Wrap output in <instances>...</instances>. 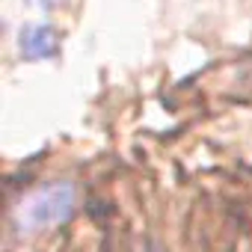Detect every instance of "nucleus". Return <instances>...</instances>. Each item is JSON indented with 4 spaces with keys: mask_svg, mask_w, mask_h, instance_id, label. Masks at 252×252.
I'll list each match as a JSON object with an SVG mask.
<instances>
[{
    "mask_svg": "<svg viewBox=\"0 0 252 252\" xmlns=\"http://www.w3.org/2000/svg\"><path fill=\"white\" fill-rule=\"evenodd\" d=\"M74 211V187L68 181H54L30 190L12 211L15 234L36 237L42 231H51L63 225Z\"/></svg>",
    "mask_w": 252,
    "mask_h": 252,
    "instance_id": "f257e3e1",
    "label": "nucleus"
},
{
    "mask_svg": "<svg viewBox=\"0 0 252 252\" xmlns=\"http://www.w3.org/2000/svg\"><path fill=\"white\" fill-rule=\"evenodd\" d=\"M21 54L27 60H48L57 54V33L48 24H30L21 30Z\"/></svg>",
    "mask_w": 252,
    "mask_h": 252,
    "instance_id": "f03ea898",
    "label": "nucleus"
},
{
    "mask_svg": "<svg viewBox=\"0 0 252 252\" xmlns=\"http://www.w3.org/2000/svg\"><path fill=\"white\" fill-rule=\"evenodd\" d=\"M39 3H42V6H48V9H51V6H54V3H57V0H39Z\"/></svg>",
    "mask_w": 252,
    "mask_h": 252,
    "instance_id": "7ed1b4c3",
    "label": "nucleus"
}]
</instances>
